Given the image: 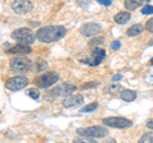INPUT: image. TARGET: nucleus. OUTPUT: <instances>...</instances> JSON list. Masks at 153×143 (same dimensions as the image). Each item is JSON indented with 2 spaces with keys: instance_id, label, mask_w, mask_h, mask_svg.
Returning <instances> with one entry per match:
<instances>
[{
  "instance_id": "9d476101",
  "label": "nucleus",
  "mask_w": 153,
  "mask_h": 143,
  "mask_svg": "<svg viewBox=\"0 0 153 143\" xmlns=\"http://www.w3.org/2000/svg\"><path fill=\"white\" fill-rule=\"evenodd\" d=\"M76 89V86L71 84V83H61L59 86L52 89L50 92V95L52 97H57V96H61V95H66V93H71L73 91Z\"/></svg>"
},
{
  "instance_id": "20e7f679",
  "label": "nucleus",
  "mask_w": 153,
  "mask_h": 143,
  "mask_svg": "<svg viewBox=\"0 0 153 143\" xmlns=\"http://www.w3.org/2000/svg\"><path fill=\"white\" fill-rule=\"evenodd\" d=\"M12 37L16 41H18L21 45H28L30 46L35 41V35L30 28H18L12 33Z\"/></svg>"
},
{
  "instance_id": "6ab92c4d",
  "label": "nucleus",
  "mask_w": 153,
  "mask_h": 143,
  "mask_svg": "<svg viewBox=\"0 0 153 143\" xmlns=\"http://www.w3.org/2000/svg\"><path fill=\"white\" fill-rule=\"evenodd\" d=\"M73 143H97V142L88 137H78L73 141Z\"/></svg>"
},
{
  "instance_id": "7c9ffc66",
  "label": "nucleus",
  "mask_w": 153,
  "mask_h": 143,
  "mask_svg": "<svg viewBox=\"0 0 153 143\" xmlns=\"http://www.w3.org/2000/svg\"><path fill=\"white\" fill-rule=\"evenodd\" d=\"M121 78H123L121 74H116V75H114V77H112V80H119V79H121Z\"/></svg>"
},
{
  "instance_id": "412c9836",
  "label": "nucleus",
  "mask_w": 153,
  "mask_h": 143,
  "mask_svg": "<svg viewBox=\"0 0 153 143\" xmlns=\"http://www.w3.org/2000/svg\"><path fill=\"white\" fill-rule=\"evenodd\" d=\"M97 107H98V104L97 102H92V104H88L87 106H84L80 111L82 112H89V111H94Z\"/></svg>"
},
{
  "instance_id": "f3484780",
  "label": "nucleus",
  "mask_w": 153,
  "mask_h": 143,
  "mask_svg": "<svg viewBox=\"0 0 153 143\" xmlns=\"http://www.w3.org/2000/svg\"><path fill=\"white\" fill-rule=\"evenodd\" d=\"M142 31H143V27H142V25H134V26H131L130 28H128V31H126V35L128 36H138V35H140L142 33Z\"/></svg>"
},
{
  "instance_id": "2f4dec72",
  "label": "nucleus",
  "mask_w": 153,
  "mask_h": 143,
  "mask_svg": "<svg viewBox=\"0 0 153 143\" xmlns=\"http://www.w3.org/2000/svg\"><path fill=\"white\" fill-rule=\"evenodd\" d=\"M103 143H116V141L112 139V138H108V139H106V141H105Z\"/></svg>"
},
{
  "instance_id": "2eb2a0df",
  "label": "nucleus",
  "mask_w": 153,
  "mask_h": 143,
  "mask_svg": "<svg viewBox=\"0 0 153 143\" xmlns=\"http://www.w3.org/2000/svg\"><path fill=\"white\" fill-rule=\"evenodd\" d=\"M129 19H130V13L129 12H120V13L115 14V17H114V21L119 23V25H124Z\"/></svg>"
},
{
  "instance_id": "a878e982",
  "label": "nucleus",
  "mask_w": 153,
  "mask_h": 143,
  "mask_svg": "<svg viewBox=\"0 0 153 143\" xmlns=\"http://www.w3.org/2000/svg\"><path fill=\"white\" fill-rule=\"evenodd\" d=\"M146 28H147L148 32H152V33H153V18L148 19V22L146 23Z\"/></svg>"
},
{
  "instance_id": "cd10ccee",
  "label": "nucleus",
  "mask_w": 153,
  "mask_h": 143,
  "mask_svg": "<svg viewBox=\"0 0 153 143\" xmlns=\"http://www.w3.org/2000/svg\"><path fill=\"white\" fill-rule=\"evenodd\" d=\"M111 49H114V50L120 49V41H112L111 42Z\"/></svg>"
},
{
  "instance_id": "f8f14e48",
  "label": "nucleus",
  "mask_w": 153,
  "mask_h": 143,
  "mask_svg": "<svg viewBox=\"0 0 153 143\" xmlns=\"http://www.w3.org/2000/svg\"><path fill=\"white\" fill-rule=\"evenodd\" d=\"M83 96L82 95H70V96L65 97L63 100V106L64 107H73V106H78V105L83 104Z\"/></svg>"
},
{
  "instance_id": "aec40b11",
  "label": "nucleus",
  "mask_w": 153,
  "mask_h": 143,
  "mask_svg": "<svg viewBox=\"0 0 153 143\" xmlns=\"http://www.w3.org/2000/svg\"><path fill=\"white\" fill-rule=\"evenodd\" d=\"M26 93H27V96H30V97L33 98V100H37L38 97H40V91H38V89H36V88H30Z\"/></svg>"
},
{
  "instance_id": "f03ea898",
  "label": "nucleus",
  "mask_w": 153,
  "mask_h": 143,
  "mask_svg": "<svg viewBox=\"0 0 153 143\" xmlns=\"http://www.w3.org/2000/svg\"><path fill=\"white\" fill-rule=\"evenodd\" d=\"M76 134H80L82 137L88 138H103L108 134L107 128L96 125V127H88V128H79L76 129Z\"/></svg>"
},
{
  "instance_id": "f257e3e1",
  "label": "nucleus",
  "mask_w": 153,
  "mask_h": 143,
  "mask_svg": "<svg viewBox=\"0 0 153 143\" xmlns=\"http://www.w3.org/2000/svg\"><path fill=\"white\" fill-rule=\"evenodd\" d=\"M66 35V30L63 26H45L36 32V39L45 44H51L63 39Z\"/></svg>"
},
{
  "instance_id": "39448f33",
  "label": "nucleus",
  "mask_w": 153,
  "mask_h": 143,
  "mask_svg": "<svg viewBox=\"0 0 153 143\" xmlns=\"http://www.w3.org/2000/svg\"><path fill=\"white\" fill-rule=\"evenodd\" d=\"M102 123L106 124L107 127L111 128H119V129H126L133 125L131 120H128L125 118H120V116H111V118H105L102 119Z\"/></svg>"
},
{
  "instance_id": "dca6fc26",
  "label": "nucleus",
  "mask_w": 153,
  "mask_h": 143,
  "mask_svg": "<svg viewBox=\"0 0 153 143\" xmlns=\"http://www.w3.org/2000/svg\"><path fill=\"white\" fill-rule=\"evenodd\" d=\"M121 91H123V88L119 83H110L107 87H105V92H107L110 95H114V93H117Z\"/></svg>"
},
{
  "instance_id": "0eeeda50",
  "label": "nucleus",
  "mask_w": 153,
  "mask_h": 143,
  "mask_svg": "<svg viewBox=\"0 0 153 143\" xmlns=\"http://www.w3.org/2000/svg\"><path fill=\"white\" fill-rule=\"evenodd\" d=\"M31 61L26 58H16L10 60V69L14 73H27L31 69Z\"/></svg>"
},
{
  "instance_id": "9b49d317",
  "label": "nucleus",
  "mask_w": 153,
  "mask_h": 143,
  "mask_svg": "<svg viewBox=\"0 0 153 143\" xmlns=\"http://www.w3.org/2000/svg\"><path fill=\"white\" fill-rule=\"evenodd\" d=\"M100 31H101V26H100L98 23H94V22L85 23V25H83L79 30V32L85 37H92L94 35H97Z\"/></svg>"
},
{
  "instance_id": "7ed1b4c3",
  "label": "nucleus",
  "mask_w": 153,
  "mask_h": 143,
  "mask_svg": "<svg viewBox=\"0 0 153 143\" xmlns=\"http://www.w3.org/2000/svg\"><path fill=\"white\" fill-rule=\"evenodd\" d=\"M57 80H59L57 73H55V72H47V73H44L36 77L33 79V83L40 88H49L52 84H55Z\"/></svg>"
},
{
  "instance_id": "473e14b6",
  "label": "nucleus",
  "mask_w": 153,
  "mask_h": 143,
  "mask_svg": "<svg viewBox=\"0 0 153 143\" xmlns=\"http://www.w3.org/2000/svg\"><path fill=\"white\" fill-rule=\"evenodd\" d=\"M148 64H149V65H153V58L149 60V63H148Z\"/></svg>"
},
{
  "instance_id": "1a4fd4ad",
  "label": "nucleus",
  "mask_w": 153,
  "mask_h": 143,
  "mask_svg": "<svg viewBox=\"0 0 153 143\" xmlns=\"http://www.w3.org/2000/svg\"><path fill=\"white\" fill-rule=\"evenodd\" d=\"M10 7L17 14H26L28 12H31L32 8H33L32 3L26 1V0H17V1H13Z\"/></svg>"
},
{
  "instance_id": "4468645a",
  "label": "nucleus",
  "mask_w": 153,
  "mask_h": 143,
  "mask_svg": "<svg viewBox=\"0 0 153 143\" xmlns=\"http://www.w3.org/2000/svg\"><path fill=\"white\" fill-rule=\"evenodd\" d=\"M120 97H121V100H124V101L131 102L137 98V93H135V91H133V89H123L120 92Z\"/></svg>"
},
{
  "instance_id": "6e6552de",
  "label": "nucleus",
  "mask_w": 153,
  "mask_h": 143,
  "mask_svg": "<svg viewBox=\"0 0 153 143\" xmlns=\"http://www.w3.org/2000/svg\"><path fill=\"white\" fill-rule=\"evenodd\" d=\"M105 58H106V51H105L103 49H100V47H96V49L93 50V52L91 54L89 58L83 60V63L88 64L91 66H96V65H98L100 63H101Z\"/></svg>"
},
{
  "instance_id": "423d86ee",
  "label": "nucleus",
  "mask_w": 153,
  "mask_h": 143,
  "mask_svg": "<svg viewBox=\"0 0 153 143\" xmlns=\"http://www.w3.org/2000/svg\"><path fill=\"white\" fill-rule=\"evenodd\" d=\"M28 82L30 80L25 75H16V77H10L5 80V88L10 89V91H19V89L25 88Z\"/></svg>"
},
{
  "instance_id": "b1692460",
  "label": "nucleus",
  "mask_w": 153,
  "mask_h": 143,
  "mask_svg": "<svg viewBox=\"0 0 153 143\" xmlns=\"http://www.w3.org/2000/svg\"><path fill=\"white\" fill-rule=\"evenodd\" d=\"M142 13L143 14H153V5H149V4H147V5L142 9Z\"/></svg>"
},
{
  "instance_id": "bb28decb",
  "label": "nucleus",
  "mask_w": 153,
  "mask_h": 143,
  "mask_svg": "<svg viewBox=\"0 0 153 143\" xmlns=\"http://www.w3.org/2000/svg\"><path fill=\"white\" fill-rule=\"evenodd\" d=\"M96 86H98V82H88L82 86V89H85V88H92V87H96Z\"/></svg>"
},
{
  "instance_id": "c756f323",
  "label": "nucleus",
  "mask_w": 153,
  "mask_h": 143,
  "mask_svg": "<svg viewBox=\"0 0 153 143\" xmlns=\"http://www.w3.org/2000/svg\"><path fill=\"white\" fill-rule=\"evenodd\" d=\"M146 125H147L148 128H149V129H153V119H149V120L147 121Z\"/></svg>"
},
{
  "instance_id": "5701e85b",
  "label": "nucleus",
  "mask_w": 153,
  "mask_h": 143,
  "mask_svg": "<svg viewBox=\"0 0 153 143\" xmlns=\"http://www.w3.org/2000/svg\"><path fill=\"white\" fill-rule=\"evenodd\" d=\"M144 80H146V83H147V84L153 86V72H149L148 74H146Z\"/></svg>"
},
{
  "instance_id": "c85d7f7f",
  "label": "nucleus",
  "mask_w": 153,
  "mask_h": 143,
  "mask_svg": "<svg viewBox=\"0 0 153 143\" xmlns=\"http://www.w3.org/2000/svg\"><path fill=\"white\" fill-rule=\"evenodd\" d=\"M98 3L101 4V5H111V0H98Z\"/></svg>"
},
{
  "instance_id": "393cba45",
  "label": "nucleus",
  "mask_w": 153,
  "mask_h": 143,
  "mask_svg": "<svg viewBox=\"0 0 153 143\" xmlns=\"http://www.w3.org/2000/svg\"><path fill=\"white\" fill-rule=\"evenodd\" d=\"M103 42V39L102 37H100V39H94V40H92L89 42V46L91 47H94V46H97V45H100V44H102Z\"/></svg>"
},
{
  "instance_id": "4be33fe9",
  "label": "nucleus",
  "mask_w": 153,
  "mask_h": 143,
  "mask_svg": "<svg viewBox=\"0 0 153 143\" xmlns=\"http://www.w3.org/2000/svg\"><path fill=\"white\" fill-rule=\"evenodd\" d=\"M138 143H153V136L148 134V133L147 134H143Z\"/></svg>"
},
{
  "instance_id": "ddd939ff",
  "label": "nucleus",
  "mask_w": 153,
  "mask_h": 143,
  "mask_svg": "<svg viewBox=\"0 0 153 143\" xmlns=\"http://www.w3.org/2000/svg\"><path fill=\"white\" fill-rule=\"evenodd\" d=\"M7 52H8V54H31L32 49H31V46H28V45L18 44L16 46L10 47V49H8Z\"/></svg>"
},
{
  "instance_id": "a211bd4d",
  "label": "nucleus",
  "mask_w": 153,
  "mask_h": 143,
  "mask_svg": "<svg viewBox=\"0 0 153 143\" xmlns=\"http://www.w3.org/2000/svg\"><path fill=\"white\" fill-rule=\"evenodd\" d=\"M124 5H125L128 10H134V9H137L138 7L142 5V1H138V0H126L124 3Z\"/></svg>"
}]
</instances>
